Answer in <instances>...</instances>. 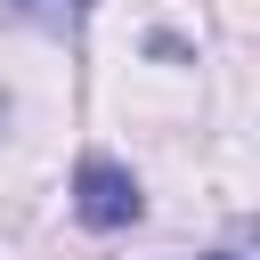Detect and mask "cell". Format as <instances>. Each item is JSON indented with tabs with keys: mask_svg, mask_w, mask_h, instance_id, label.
I'll return each instance as SVG.
<instances>
[{
	"mask_svg": "<svg viewBox=\"0 0 260 260\" xmlns=\"http://www.w3.org/2000/svg\"><path fill=\"white\" fill-rule=\"evenodd\" d=\"M0 16H16V24H32V32H73V24L89 16V0H0Z\"/></svg>",
	"mask_w": 260,
	"mask_h": 260,
	"instance_id": "cell-2",
	"label": "cell"
},
{
	"mask_svg": "<svg viewBox=\"0 0 260 260\" xmlns=\"http://www.w3.org/2000/svg\"><path fill=\"white\" fill-rule=\"evenodd\" d=\"M73 211H81V228H130V219L146 211V195H138V179H130L122 162L89 154V162L73 171Z\"/></svg>",
	"mask_w": 260,
	"mask_h": 260,
	"instance_id": "cell-1",
	"label": "cell"
}]
</instances>
